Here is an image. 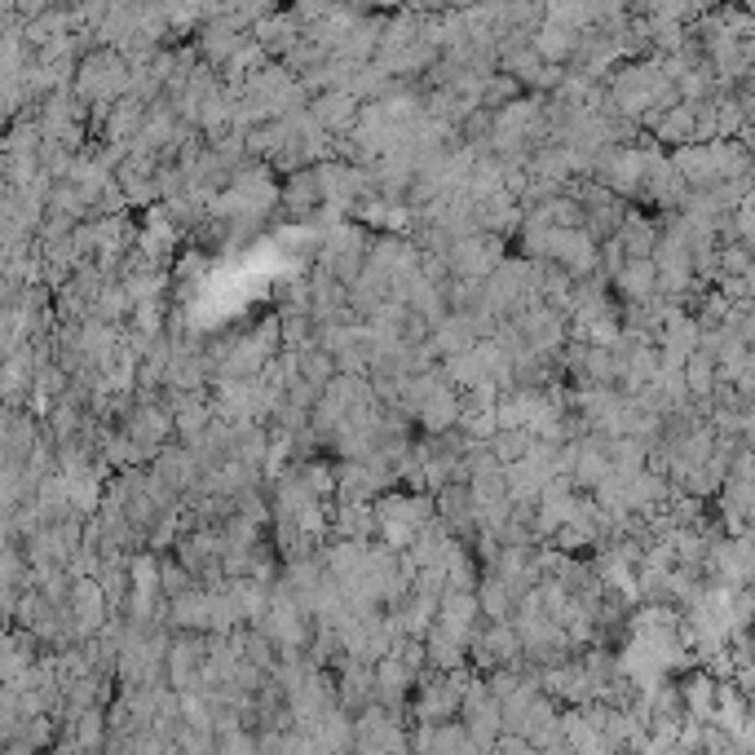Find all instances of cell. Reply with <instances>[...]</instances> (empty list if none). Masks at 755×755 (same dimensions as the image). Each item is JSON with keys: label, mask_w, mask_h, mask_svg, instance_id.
<instances>
[{"label": "cell", "mask_w": 755, "mask_h": 755, "mask_svg": "<svg viewBox=\"0 0 755 755\" xmlns=\"http://www.w3.org/2000/svg\"><path fill=\"white\" fill-rule=\"evenodd\" d=\"M208 420H212V403H204L199 394L173 403V425H177L182 438H195L199 429H208Z\"/></svg>", "instance_id": "obj_2"}, {"label": "cell", "mask_w": 755, "mask_h": 755, "mask_svg": "<svg viewBox=\"0 0 755 755\" xmlns=\"http://www.w3.org/2000/svg\"><path fill=\"white\" fill-rule=\"evenodd\" d=\"M526 646H522V632L513 623H495L486 637H477L473 641V659H477V667H509V663H518V654H522Z\"/></svg>", "instance_id": "obj_1"}]
</instances>
